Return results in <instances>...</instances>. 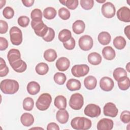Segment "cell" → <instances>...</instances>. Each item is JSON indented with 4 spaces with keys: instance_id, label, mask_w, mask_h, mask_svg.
I'll use <instances>...</instances> for the list:
<instances>
[{
    "instance_id": "6da1fadb",
    "label": "cell",
    "mask_w": 130,
    "mask_h": 130,
    "mask_svg": "<svg viewBox=\"0 0 130 130\" xmlns=\"http://www.w3.org/2000/svg\"><path fill=\"white\" fill-rule=\"evenodd\" d=\"M1 90L5 93L13 94L17 92L19 89V85L17 81L13 79H4L1 82Z\"/></svg>"
},
{
    "instance_id": "7a4b0ae2",
    "label": "cell",
    "mask_w": 130,
    "mask_h": 130,
    "mask_svg": "<svg viewBox=\"0 0 130 130\" xmlns=\"http://www.w3.org/2000/svg\"><path fill=\"white\" fill-rule=\"evenodd\" d=\"M91 121L84 117H76L71 122V125L75 129L87 130L91 127Z\"/></svg>"
},
{
    "instance_id": "3957f363",
    "label": "cell",
    "mask_w": 130,
    "mask_h": 130,
    "mask_svg": "<svg viewBox=\"0 0 130 130\" xmlns=\"http://www.w3.org/2000/svg\"><path fill=\"white\" fill-rule=\"evenodd\" d=\"M31 26L34 30L35 34L39 37H44L48 30V27L44 24L42 19L32 20Z\"/></svg>"
},
{
    "instance_id": "277c9868",
    "label": "cell",
    "mask_w": 130,
    "mask_h": 130,
    "mask_svg": "<svg viewBox=\"0 0 130 130\" xmlns=\"http://www.w3.org/2000/svg\"><path fill=\"white\" fill-rule=\"evenodd\" d=\"M52 102V98L50 94L44 93L38 98L36 103V107L40 111L46 110L50 106Z\"/></svg>"
},
{
    "instance_id": "5b68a950",
    "label": "cell",
    "mask_w": 130,
    "mask_h": 130,
    "mask_svg": "<svg viewBox=\"0 0 130 130\" xmlns=\"http://www.w3.org/2000/svg\"><path fill=\"white\" fill-rule=\"evenodd\" d=\"M84 104V98L82 95L79 93L73 94L69 101V106L75 110H79L81 109Z\"/></svg>"
},
{
    "instance_id": "8992f818",
    "label": "cell",
    "mask_w": 130,
    "mask_h": 130,
    "mask_svg": "<svg viewBox=\"0 0 130 130\" xmlns=\"http://www.w3.org/2000/svg\"><path fill=\"white\" fill-rule=\"evenodd\" d=\"M10 40L13 45L18 46L22 42V33L20 28L13 26L9 31Z\"/></svg>"
},
{
    "instance_id": "52a82bcc",
    "label": "cell",
    "mask_w": 130,
    "mask_h": 130,
    "mask_svg": "<svg viewBox=\"0 0 130 130\" xmlns=\"http://www.w3.org/2000/svg\"><path fill=\"white\" fill-rule=\"evenodd\" d=\"M89 71V68L87 64H76L74 66L71 72L72 75L76 77H81L86 75Z\"/></svg>"
},
{
    "instance_id": "ba28073f",
    "label": "cell",
    "mask_w": 130,
    "mask_h": 130,
    "mask_svg": "<svg viewBox=\"0 0 130 130\" xmlns=\"http://www.w3.org/2000/svg\"><path fill=\"white\" fill-rule=\"evenodd\" d=\"M84 114L90 117L94 118L99 117L101 113L100 107L94 104H88L85 108L84 110Z\"/></svg>"
},
{
    "instance_id": "9c48e42d",
    "label": "cell",
    "mask_w": 130,
    "mask_h": 130,
    "mask_svg": "<svg viewBox=\"0 0 130 130\" xmlns=\"http://www.w3.org/2000/svg\"><path fill=\"white\" fill-rule=\"evenodd\" d=\"M80 48L83 51H88L91 49L93 45L92 38L89 35H84L81 37L78 41Z\"/></svg>"
},
{
    "instance_id": "30bf717a",
    "label": "cell",
    "mask_w": 130,
    "mask_h": 130,
    "mask_svg": "<svg viewBox=\"0 0 130 130\" xmlns=\"http://www.w3.org/2000/svg\"><path fill=\"white\" fill-rule=\"evenodd\" d=\"M102 13L104 17L111 18L115 15L116 9L114 5L111 2H106L102 6Z\"/></svg>"
},
{
    "instance_id": "8fae6325",
    "label": "cell",
    "mask_w": 130,
    "mask_h": 130,
    "mask_svg": "<svg viewBox=\"0 0 130 130\" xmlns=\"http://www.w3.org/2000/svg\"><path fill=\"white\" fill-rule=\"evenodd\" d=\"M103 112L105 116L115 117L117 115L118 110L114 103L109 102L105 105L103 108Z\"/></svg>"
},
{
    "instance_id": "7c38bea8",
    "label": "cell",
    "mask_w": 130,
    "mask_h": 130,
    "mask_svg": "<svg viewBox=\"0 0 130 130\" xmlns=\"http://www.w3.org/2000/svg\"><path fill=\"white\" fill-rule=\"evenodd\" d=\"M117 17L118 19L124 22H130V10L127 7L120 8L117 12Z\"/></svg>"
},
{
    "instance_id": "4fadbf2b",
    "label": "cell",
    "mask_w": 130,
    "mask_h": 130,
    "mask_svg": "<svg viewBox=\"0 0 130 130\" xmlns=\"http://www.w3.org/2000/svg\"><path fill=\"white\" fill-rule=\"evenodd\" d=\"M114 86V83L113 80L109 77H104L100 81V86L104 91H111L113 88Z\"/></svg>"
},
{
    "instance_id": "5bb4252c",
    "label": "cell",
    "mask_w": 130,
    "mask_h": 130,
    "mask_svg": "<svg viewBox=\"0 0 130 130\" xmlns=\"http://www.w3.org/2000/svg\"><path fill=\"white\" fill-rule=\"evenodd\" d=\"M114 125L113 121L108 118H103L99 120L97 124L98 130H111Z\"/></svg>"
},
{
    "instance_id": "9a60e30c",
    "label": "cell",
    "mask_w": 130,
    "mask_h": 130,
    "mask_svg": "<svg viewBox=\"0 0 130 130\" xmlns=\"http://www.w3.org/2000/svg\"><path fill=\"white\" fill-rule=\"evenodd\" d=\"M55 64L58 70L63 72L69 69L70 67V62L69 59L67 57H61L57 60Z\"/></svg>"
},
{
    "instance_id": "2e32d148",
    "label": "cell",
    "mask_w": 130,
    "mask_h": 130,
    "mask_svg": "<svg viewBox=\"0 0 130 130\" xmlns=\"http://www.w3.org/2000/svg\"><path fill=\"white\" fill-rule=\"evenodd\" d=\"M12 69L17 73H22L27 68V64L24 61L20 59L10 64Z\"/></svg>"
},
{
    "instance_id": "e0dca14e",
    "label": "cell",
    "mask_w": 130,
    "mask_h": 130,
    "mask_svg": "<svg viewBox=\"0 0 130 130\" xmlns=\"http://www.w3.org/2000/svg\"><path fill=\"white\" fill-rule=\"evenodd\" d=\"M69 118V114L68 111L64 109H59L56 114V120L61 124L66 123Z\"/></svg>"
},
{
    "instance_id": "ac0fdd59",
    "label": "cell",
    "mask_w": 130,
    "mask_h": 130,
    "mask_svg": "<svg viewBox=\"0 0 130 130\" xmlns=\"http://www.w3.org/2000/svg\"><path fill=\"white\" fill-rule=\"evenodd\" d=\"M7 58L10 64L21 59V54L19 50L16 49H11L8 53Z\"/></svg>"
},
{
    "instance_id": "d6986e66",
    "label": "cell",
    "mask_w": 130,
    "mask_h": 130,
    "mask_svg": "<svg viewBox=\"0 0 130 130\" xmlns=\"http://www.w3.org/2000/svg\"><path fill=\"white\" fill-rule=\"evenodd\" d=\"M84 84L86 89L88 90H92L94 89L96 86V79L93 76H88L84 79Z\"/></svg>"
},
{
    "instance_id": "ffe728a7",
    "label": "cell",
    "mask_w": 130,
    "mask_h": 130,
    "mask_svg": "<svg viewBox=\"0 0 130 130\" xmlns=\"http://www.w3.org/2000/svg\"><path fill=\"white\" fill-rule=\"evenodd\" d=\"M102 54L105 59L109 60L113 59L116 55L114 49L111 46H106L102 50Z\"/></svg>"
},
{
    "instance_id": "44dd1931",
    "label": "cell",
    "mask_w": 130,
    "mask_h": 130,
    "mask_svg": "<svg viewBox=\"0 0 130 130\" xmlns=\"http://www.w3.org/2000/svg\"><path fill=\"white\" fill-rule=\"evenodd\" d=\"M85 28L84 22L81 20H78L75 21L72 25L73 32L76 34H81L83 33Z\"/></svg>"
},
{
    "instance_id": "7402d4cb",
    "label": "cell",
    "mask_w": 130,
    "mask_h": 130,
    "mask_svg": "<svg viewBox=\"0 0 130 130\" xmlns=\"http://www.w3.org/2000/svg\"><path fill=\"white\" fill-rule=\"evenodd\" d=\"M88 61L92 65L96 66L101 63L102 58L101 55L97 52H91L88 55Z\"/></svg>"
},
{
    "instance_id": "603a6c76",
    "label": "cell",
    "mask_w": 130,
    "mask_h": 130,
    "mask_svg": "<svg viewBox=\"0 0 130 130\" xmlns=\"http://www.w3.org/2000/svg\"><path fill=\"white\" fill-rule=\"evenodd\" d=\"M20 121L24 126H30L34 123V118L31 114L24 113L21 115L20 117Z\"/></svg>"
},
{
    "instance_id": "cb8c5ba5",
    "label": "cell",
    "mask_w": 130,
    "mask_h": 130,
    "mask_svg": "<svg viewBox=\"0 0 130 130\" xmlns=\"http://www.w3.org/2000/svg\"><path fill=\"white\" fill-rule=\"evenodd\" d=\"M67 88L70 91L78 90L81 88V84L80 82L75 79H69L66 84Z\"/></svg>"
},
{
    "instance_id": "d4e9b609",
    "label": "cell",
    "mask_w": 130,
    "mask_h": 130,
    "mask_svg": "<svg viewBox=\"0 0 130 130\" xmlns=\"http://www.w3.org/2000/svg\"><path fill=\"white\" fill-rule=\"evenodd\" d=\"M98 39L100 44L103 45H106L109 44L111 42V37L109 32L102 31L99 34Z\"/></svg>"
},
{
    "instance_id": "484cf974",
    "label": "cell",
    "mask_w": 130,
    "mask_h": 130,
    "mask_svg": "<svg viewBox=\"0 0 130 130\" xmlns=\"http://www.w3.org/2000/svg\"><path fill=\"white\" fill-rule=\"evenodd\" d=\"M27 91L31 95H36L40 90V86L38 83L35 81L29 82L27 85Z\"/></svg>"
},
{
    "instance_id": "4316f807",
    "label": "cell",
    "mask_w": 130,
    "mask_h": 130,
    "mask_svg": "<svg viewBox=\"0 0 130 130\" xmlns=\"http://www.w3.org/2000/svg\"><path fill=\"white\" fill-rule=\"evenodd\" d=\"M54 104L59 109H66L67 107V99L64 96L59 95L55 98Z\"/></svg>"
},
{
    "instance_id": "83f0119b",
    "label": "cell",
    "mask_w": 130,
    "mask_h": 130,
    "mask_svg": "<svg viewBox=\"0 0 130 130\" xmlns=\"http://www.w3.org/2000/svg\"><path fill=\"white\" fill-rule=\"evenodd\" d=\"M43 56L44 59L48 62L54 61L57 57L56 52L52 49H49L45 51Z\"/></svg>"
},
{
    "instance_id": "f1b7e54d",
    "label": "cell",
    "mask_w": 130,
    "mask_h": 130,
    "mask_svg": "<svg viewBox=\"0 0 130 130\" xmlns=\"http://www.w3.org/2000/svg\"><path fill=\"white\" fill-rule=\"evenodd\" d=\"M113 43V45L116 49L121 50L125 47L126 42V40L123 37L117 36L114 39Z\"/></svg>"
},
{
    "instance_id": "f546056e",
    "label": "cell",
    "mask_w": 130,
    "mask_h": 130,
    "mask_svg": "<svg viewBox=\"0 0 130 130\" xmlns=\"http://www.w3.org/2000/svg\"><path fill=\"white\" fill-rule=\"evenodd\" d=\"M72 37V34L70 30L67 29L61 30L58 34V39L62 43L69 41Z\"/></svg>"
},
{
    "instance_id": "4dcf8cb0",
    "label": "cell",
    "mask_w": 130,
    "mask_h": 130,
    "mask_svg": "<svg viewBox=\"0 0 130 130\" xmlns=\"http://www.w3.org/2000/svg\"><path fill=\"white\" fill-rule=\"evenodd\" d=\"M35 70L38 74L44 75L48 73L49 67L48 64L45 62H40L36 66Z\"/></svg>"
},
{
    "instance_id": "1f68e13d",
    "label": "cell",
    "mask_w": 130,
    "mask_h": 130,
    "mask_svg": "<svg viewBox=\"0 0 130 130\" xmlns=\"http://www.w3.org/2000/svg\"><path fill=\"white\" fill-rule=\"evenodd\" d=\"M56 13V11L54 8L49 7L44 10L43 16L46 19L51 20L55 17Z\"/></svg>"
},
{
    "instance_id": "d6a6232c",
    "label": "cell",
    "mask_w": 130,
    "mask_h": 130,
    "mask_svg": "<svg viewBox=\"0 0 130 130\" xmlns=\"http://www.w3.org/2000/svg\"><path fill=\"white\" fill-rule=\"evenodd\" d=\"M118 86L121 90H126L128 89L130 85V80L128 77L125 76L119 79L118 81Z\"/></svg>"
},
{
    "instance_id": "836d02e7",
    "label": "cell",
    "mask_w": 130,
    "mask_h": 130,
    "mask_svg": "<svg viewBox=\"0 0 130 130\" xmlns=\"http://www.w3.org/2000/svg\"><path fill=\"white\" fill-rule=\"evenodd\" d=\"M113 76L115 80L118 81L119 79H120L122 77L127 76V72L123 68L119 67V68H116L114 70Z\"/></svg>"
},
{
    "instance_id": "e575fe53",
    "label": "cell",
    "mask_w": 130,
    "mask_h": 130,
    "mask_svg": "<svg viewBox=\"0 0 130 130\" xmlns=\"http://www.w3.org/2000/svg\"><path fill=\"white\" fill-rule=\"evenodd\" d=\"M62 5L67 6L70 10H75L78 6L79 2L78 0H63L59 1Z\"/></svg>"
},
{
    "instance_id": "d590c367",
    "label": "cell",
    "mask_w": 130,
    "mask_h": 130,
    "mask_svg": "<svg viewBox=\"0 0 130 130\" xmlns=\"http://www.w3.org/2000/svg\"><path fill=\"white\" fill-rule=\"evenodd\" d=\"M53 79L54 82L56 84L58 85H63L67 80V77L64 73L57 72L54 74Z\"/></svg>"
},
{
    "instance_id": "8d00e7d4",
    "label": "cell",
    "mask_w": 130,
    "mask_h": 130,
    "mask_svg": "<svg viewBox=\"0 0 130 130\" xmlns=\"http://www.w3.org/2000/svg\"><path fill=\"white\" fill-rule=\"evenodd\" d=\"M34 106V102L32 98L27 97L23 100V108L26 111H31Z\"/></svg>"
},
{
    "instance_id": "74e56055",
    "label": "cell",
    "mask_w": 130,
    "mask_h": 130,
    "mask_svg": "<svg viewBox=\"0 0 130 130\" xmlns=\"http://www.w3.org/2000/svg\"><path fill=\"white\" fill-rule=\"evenodd\" d=\"M9 73V69L7 66L5 61L1 57L0 61V76L1 77L6 76Z\"/></svg>"
},
{
    "instance_id": "f35d334b",
    "label": "cell",
    "mask_w": 130,
    "mask_h": 130,
    "mask_svg": "<svg viewBox=\"0 0 130 130\" xmlns=\"http://www.w3.org/2000/svg\"><path fill=\"white\" fill-rule=\"evenodd\" d=\"M70 12L64 7H62L58 10V16L63 20H68L70 17Z\"/></svg>"
},
{
    "instance_id": "ab89813d",
    "label": "cell",
    "mask_w": 130,
    "mask_h": 130,
    "mask_svg": "<svg viewBox=\"0 0 130 130\" xmlns=\"http://www.w3.org/2000/svg\"><path fill=\"white\" fill-rule=\"evenodd\" d=\"M81 7L86 10H90L94 5V1L93 0H81L80 1Z\"/></svg>"
},
{
    "instance_id": "60d3db41",
    "label": "cell",
    "mask_w": 130,
    "mask_h": 130,
    "mask_svg": "<svg viewBox=\"0 0 130 130\" xmlns=\"http://www.w3.org/2000/svg\"><path fill=\"white\" fill-rule=\"evenodd\" d=\"M3 15L6 19H11L14 15V10L10 7H6L3 11Z\"/></svg>"
},
{
    "instance_id": "b9f144b4",
    "label": "cell",
    "mask_w": 130,
    "mask_h": 130,
    "mask_svg": "<svg viewBox=\"0 0 130 130\" xmlns=\"http://www.w3.org/2000/svg\"><path fill=\"white\" fill-rule=\"evenodd\" d=\"M55 37V31L51 27L48 28V32H47L46 35L43 37V39L47 42H49L52 41Z\"/></svg>"
},
{
    "instance_id": "7bdbcfd3",
    "label": "cell",
    "mask_w": 130,
    "mask_h": 130,
    "mask_svg": "<svg viewBox=\"0 0 130 130\" xmlns=\"http://www.w3.org/2000/svg\"><path fill=\"white\" fill-rule=\"evenodd\" d=\"M18 24L22 27H25L28 26L29 23V19L28 17L25 16H22L18 18L17 20Z\"/></svg>"
},
{
    "instance_id": "ee69618b",
    "label": "cell",
    "mask_w": 130,
    "mask_h": 130,
    "mask_svg": "<svg viewBox=\"0 0 130 130\" xmlns=\"http://www.w3.org/2000/svg\"><path fill=\"white\" fill-rule=\"evenodd\" d=\"M120 120L124 123H128L130 121V112L127 110L123 111L120 116Z\"/></svg>"
},
{
    "instance_id": "f6af8a7d",
    "label": "cell",
    "mask_w": 130,
    "mask_h": 130,
    "mask_svg": "<svg viewBox=\"0 0 130 130\" xmlns=\"http://www.w3.org/2000/svg\"><path fill=\"white\" fill-rule=\"evenodd\" d=\"M75 45H76L75 40L73 37H71V38L67 42L63 43V45L64 47L66 49L69 50H73L75 48Z\"/></svg>"
},
{
    "instance_id": "bcb514c9",
    "label": "cell",
    "mask_w": 130,
    "mask_h": 130,
    "mask_svg": "<svg viewBox=\"0 0 130 130\" xmlns=\"http://www.w3.org/2000/svg\"><path fill=\"white\" fill-rule=\"evenodd\" d=\"M30 17L32 20L36 19H42V12L41 10L39 9H35L31 11Z\"/></svg>"
},
{
    "instance_id": "7dc6e473",
    "label": "cell",
    "mask_w": 130,
    "mask_h": 130,
    "mask_svg": "<svg viewBox=\"0 0 130 130\" xmlns=\"http://www.w3.org/2000/svg\"><path fill=\"white\" fill-rule=\"evenodd\" d=\"M0 33L4 34L7 32L8 29V25L6 21L3 20H0Z\"/></svg>"
},
{
    "instance_id": "c3c4849f",
    "label": "cell",
    "mask_w": 130,
    "mask_h": 130,
    "mask_svg": "<svg viewBox=\"0 0 130 130\" xmlns=\"http://www.w3.org/2000/svg\"><path fill=\"white\" fill-rule=\"evenodd\" d=\"M8 42L7 40L3 37H0V50L1 51L6 50L8 47Z\"/></svg>"
},
{
    "instance_id": "681fc988",
    "label": "cell",
    "mask_w": 130,
    "mask_h": 130,
    "mask_svg": "<svg viewBox=\"0 0 130 130\" xmlns=\"http://www.w3.org/2000/svg\"><path fill=\"white\" fill-rule=\"evenodd\" d=\"M47 130H59V127L58 124L54 122H51L49 123L47 126Z\"/></svg>"
},
{
    "instance_id": "f907efd6",
    "label": "cell",
    "mask_w": 130,
    "mask_h": 130,
    "mask_svg": "<svg viewBox=\"0 0 130 130\" xmlns=\"http://www.w3.org/2000/svg\"><path fill=\"white\" fill-rule=\"evenodd\" d=\"M21 2L23 3V4L24 5V6H25V7H29L33 5V4L35 2V1H34V0H22Z\"/></svg>"
},
{
    "instance_id": "816d5d0a",
    "label": "cell",
    "mask_w": 130,
    "mask_h": 130,
    "mask_svg": "<svg viewBox=\"0 0 130 130\" xmlns=\"http://www.w3.org/2000/svg\"><path fill=\"white\" fill-rule=\"evenodd\" d=\"M124 34L126 36L127 38L129 39V34H130V25H127L124 28Z\"/></svg>"
},
{
    "instance_id": "f5cc1de1",
    "label": "cell",
    "mask_w": 130,
    "mask_h": 130,
    "mask_svg": "<svg viewBox=\"0 0 130 130\" xmlns=\"http://www.w3.org/2000/svg\"><path fill=\"white\" fill-rule=\"evenodd\" d=\"M6 2V1H0V5H1L0 9H2L3 7L5 5Z\"/></svg>"
},
{
    "instance_id": "db71d44e",
    "label": "cell",
    "mask_w": 130,
    "mask_h": 130,
    "mask_svg": "<svg viewBox=\"0 0 130 130\" xmlns=\"http://www.w3.org/2000/svg\"><path fill=\"white\" fill-rule=\"evenodd\" d=\"M129 64H130V63L128 62L127 63V64L126 65V70L128 72H130V71H129Z\"/></svg>"
},
{
    "instance_id": "11a10c76",
    "label": "cell",
    "mask_w": 130,
    "mask_h": 130,
    "mask_svg": "<svg viewBox=\"0 0 130 130\" xmlns=\"http://www.w3.org/2000/svg\"><path fill=\"white\" fill-rule=\"evenodd\" d=\"M96 1L97 2H98V3H104V2H106V1H105V0H104V1H99V0H96Z\"/></svg>"
}]
</instances>
